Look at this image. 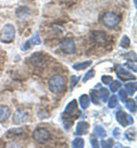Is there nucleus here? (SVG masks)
<instances>
[{"label": "nucleus", "instance_id": "f257e3e1", "mask_svg": "<svg viewBox=\"0 0 137 148\" xmlns=\"http://www.w3.org/2000/svg\"><path fill=\"white\" fill-rule=\"evenodd\" d=\"M48 87H49V90L53 93H56V95L63 93L66 89V80L63 75L56 74L50 77V80L48 82Z\"/></svg>", "mask_w": 137, "mask_h": 148}, {"label": "nucleus", "instance_id": "f03ea898", "mask_svg": "<svg viewBox=\"0 0 137 148\" xmlns=\"http://www.w3.org/2000/svg\"><path fill=\"white\" fill-rule=\"evenodd\" d=\"M15 26L13 24H6L0 32V41L2 43H12L15 40Z\"/></svg>", "mask_w": 137, "mask_h": 148}, {"label": "nucleus", "instance_id": "7ed1b4c3", "mask_svg": "<svg viewBox=\"0 0 137 148\" xmlns=\"http://www.w3.org/2000/svg\"><path fill=\"white\" fill-rule=\"evenodd\" d=\"M102 21H103V24H104L106 27L113 29V27L118 26V24L120 23L121 18H120V16H119L118 14L113 13V12H106V13L103 15Z\"/></svg>", "mask_w": 137, "mask_h": 148}, {"label": "nucleus", "instance_id": "20e7f679", "mask_svg": "<svg viewBox=\"0 0 137 148\" xmlns=\"http://www.w3.org/2000/svg\"><path fill=\"white\" fill-rule=\"evenodd\" d=\"M32 138L38 143V144H45L50 140L52 134L50 132L45 128H37L32 133Z\"/></svg>", "mask_w": 137, "mask_h": 148}, {"label": "nucleus", "instance_id": "39448f33", "mask_svg": "<svg viewBox=\"0 0 137 148\" xmlns=\"http://www.w3.org/2000/svg\"><path fill=\"white\" fill-rule=\"evenodd\" d=\"M59 48L64 53V54H67V55H72L76 53L77 50V47H76V42L73 41V39L71 38H65L61 41L59 43Z\"/></svg>", "mask_w": 137, "mask_h": 148}, {"label": "nucleus", "instance_id": "423d86ee", "mask_svg": "<svg viewBox=\"0 0 137 148\" xmlns=\"http://www.w3.org/2000/svg\"><path fill=\"white\" fill-rule=\"evenodd\" d=\"M116 117H117V121L119 122V124L122 125V127H128V125L134 123L133 117L130 115H128L126 112L121 111V110L116 113Z\"/></svg>", "mask_w": 137, "mask_h": 148}, {"label": "nucleus", "instance_id": "0eeeda50", "mask_svg": "<svg viewBox=\"0 0 137 148\" xmlns=\"http://www.w3.org/2000/svg\"><path fill=\"white\" fill-rule=\"evenodd\" d=\"M116 72H117L118 77L122 81H129V80H136V76L134 74H131L130 72H128L126 69H123V66L121 65H116Z\"/></svg>", "mask_w": 137, "mask_h": 148}, {"label": "nucleus", "instance_id": "6e6552de", "mask_svg": "<svg viewBox=\"0 0 137 148\" xmlns=\"http://www.w3.org/2000/svg\"><path fill=\"white\" fill-rule=\"evenodd\" d=\"M78 113V103H77V100L76 99H73V100H71L67 105H66V107H65V110H64V113H63V117H71V119H73L72 116L73 115H77Z\"/></svg>", "mask_w": 137, "mask_h": 148}, {"label": "nucleus", "instance_id": "1a4fd4ad", "mask_svg": "<svg viewBox=\"0 0 137 148\" xmlns=\"http://www.w3.org/2000/svg\"><path fill=\"white\" fill-rule=\"evenodd\" d=\"M29 119V113L23 110H17L14 113V117H13V123L14 124H22L24 122H26Z\"/></svg>", "mask_w": 137, "mask_h": 148}, {"label": "nucleus", "instance_id": "9d476101", "mask_svg": "<svg viewBox=\"0 0 137 148\" xmlns=\"http://www.w3.org/2000/svg\"><path fill=\"white\" fill-rule=\"evenodd\" d=\"M38 45H41V39H40L39 34L36 33L33 37L30 38L29 40H26V41L23 43V46L21 47V49H22V50H28V49H30L32 46H38Z\"/></svg>", "mask_w": 137, "mask_h": 148}, {"label": "nucleus", "instance_id": "9b49d317", "mask_svg": "<svg viewBox=\"0 0 137 148\" xmlns=\"http://www.w3.org/2000/svg\"><path fill=\"white\" fill-rule=\"evenodd\" d=\"M30 63L36 67H41L45 63V57L41 53H34L30 57Z\"/></svg>", "mask_w": 137, "mask_h": 148}, {"label": "nucleus", "instance_id": "f8f14e48", "mask_svg": "<svg viewBox=\"0 0 137 148\" xmlns=\"http://www.w3.org/2000/svg\"><path fill=\"white\" fill-rule=\"evenodd\" d=\"M92 39L97 45H104V42L106 40V34L103 31H94L92 33Z\"/></svg>", "mask_w": 137, "mask_h": 148}, {"label": "nucleus", "instance_id": "ddd939ff", "mask_svg": "<svg viewBox=\"0 0 137 148\" xmlns=\"http://www.w3.org/2000/svg\"><path fill=\"white\" fill-rule=\"evenodd\" d=\"M15 14H16V16H17L19 18H22V19L28 18V17L31 15V10H30V8L26 7V6H21V7H19V8L16 9Z\"/></svg>", "mask_w": 137, "mask_h": 148}, {"label": "nucleus", "instance_id": "4468645a", "mask_svg": "<svg viewBox=\"0 0 137 148\" xmlns=\"http://www.w3.org/2000/svg\"><path fill=\"white\" fill-rule=\"evenodd\" d=\"M88 130H89V124H88L87 122H83V121L78 122V124H77V127H76V132H77L78 136L86 134V133L88 132Z\"/></svg>", "mask_w": 137, "mask_h": 148}, {"label": "nucleus", "instance_id": "2eb2a0df", "mask_svg": "<svg viewBox=\"0 0 137 148\" xmlns=\"http://www.w3.org/2000/svg\"><path fill=\"white\" fill-rule=\"evenodd\" d=\"M10 116V108L8 106H0V122H6L8 120V117Z\"/></svg>", "mask_w": 137, "mask_h": 148}, {"label": "nucleus", "instance_id": "dca6fc26", "mask_svg": "<svg viewBox=\"0 0 137 148\" xmlns=\"http://www.w3.org/2000/svg\"><path fill=\"white\" fill-rule=\"evenodd\" d=\"M79 104L81 106L82 110H87L89 107V104H90V98L88 95H81L79 97Z\"/></svg>", "mask_w": 137, "mask_h": 148}, {"label": "nucleus", "instance_id": "f3484780", "mask_svg": "<svg viewBox=\"0 0 137 148\" xmlns=\"http://www.w3.org/2000/svg\"><path fill=\"white\" fill-rule=\"evenodd\" d=\"M125 90H126V92L128 93V95H131V96H133L137 90V83L135 81H134V82H128V83H126Z\"/></svg>", "mask_w": 137, "mask_h": 148}, {"label": "nucleus", "instance_id": "a211bd4d", "mask_svg": "<svg viewBox=\"0 0 137 148\" xmlns=\"http://www.w3.org/2000/svg\"><path fill=\"white\" fill-rule=\"evenodd\" d=\"M93 64L92 60H86V62H81V63H77V64H73V69L74 70H78V71H82V70H86L87 67H89L90 65Z\"/></svg>", "mask_w": 137, "mask_h": 148}, {"label": "nucleus", "instance_id": "6ab92c4d", "mask_svg": "<svg viewBox=\"0 0 137 148\" xmlns=\"http://www.w3.org/2000/svg\"><path fill=\"white\" fill-rule=\"evenodd\" d=\"M23 133V129L22 128H14V129H10L7 131L6 136L7 138H13V137H17V136H21Z\"/></svg>", "mask_w": 137, "mask_h": 148}, {"label": "nucleus", "instance_id": "aec40b11", "mask_svg": "<svg viewBox=\"0 0 137 148\" xmlns=\"http://www.w3.org/2000/svg\"><path fill=\"white\" fill-rule=\"evenodd\" d=\"M125 137L129 140V141H133L136 139V129L135 128H130L125 132Z\"/></svg>", "mask_w": 137, "mask_h": 148}, {"label": "nucleus", "instance_id": "412c9836", "mask_svg": "<svg viewBox=\"0 0 137 148\" xmlns=\"http://www.w3.org/2000/svg\"><path fill=\"white\" fill-rule=\"evenodd\" d=\"M94 133H95L96 137H99V138H104V137H106V134H107L105 129H104L103 127H101V125H96V127L94 128Z\"/></svg>", "mask_w": 137, "mask_h": 148}, {"label": "nucleus", "instance_id": "4be33fe9", "mask_svg": "<svg viewBox=\"0 0 137 148\" xmlns=\"http://www.w3.org/2000/svg\"><path fill=\"white\" fill-rule=\"evenodd\" d=\"M125 103H126V108H128L131 113H136V101L134 99H127Z\"/></svg>", "mask_w": 137, "mask_h": 148}, {"label": "nucleus", "instance_id": "5701e85b", "mask_svg": "<svg viewBox=\"0 0 137 148\" xmlns=\"http://www.w3.org/2000/svg\"><path fill=\"white\" fill-rule=\"evenodd\" d=\"M89 98H90V100L93 101V104H95V105H98L99 104V99H101V97H99V92L96 91V90H92L90 91V96H89Z\"/></svg>", "mask_w": 137, "mask_h": 148}, {"label": "nucleus", "instance_id": "b1692460", "mask_svg": "<svg viewBox=\"0 0 137 148\" xmlns=\"http://www.w3.org/2000/svg\"><path fill=\"white\" fill-rule=\"evenodd\" d=\"M99 97H101V99H102L104 103L107 101V99H109V97H110V90L106 89V88H101V89H99Z\"/></svg>", "mask_w": 137, "mask_h": 148}, {"label": "nucleus", "instance_id": "393cba45", "mask_svg": "<svg viewBox=\"0 0 137 148\" xmlns=\"http://www.w3.org/2000/svg\"><path fill=\"white\" fill-rule=\"evenodd\" d=\"M71 146L73 148H82L85 146V140L82 139V138H76L73 141H72V144H71Z\"/></svg>", "mask_w": 137, "mask_h": 148}, {"label": "nucleus", "instance_id": "a878e982", "mask_svg": "<svg viewBox=\"0 0 137 148\" xmlns=\"http://www.w3.org/2000/svg\"><path fill=\"white\" fill-rule=\"evenodd\" d=\"M118 100H119V99H118V97L116 95L109 97V99H107V101H109V108H114V107H117Z\"/></svg>", "mask_w": 137, "mask_h": 148}, {"label": "nucleus", "instance_id": "bb28decb", "mask_svg": "<svg viewBox=\"0 0 137 148\" xmlns=\"http://www.w3.org/2000/svg\"><path fill=\"white\" fill-rule=\"evenodd\" d=\"M120 47L123 48V49H127L130 47V39L127 37V36H123L121 41H120Z\"/></svg>", "mask_w": 137, "mask_h": 148}, {"label": "nucleus", "instance_id": "cd10ccee", "mask_svg": "<svg viewBox=\"0 0 137 148\" xmlns=\"http://www.w3.org/2000/svg\"><path fill=\"white\" fill-rule=\"evenodd\" d=\"M121 87H122V83H121L120 81H117V80H114V81H112V82L110 83V90L113 91V92L118 91Z\"/></svg>", "mask_w": 137, "mask_h": 148}, {"label": "nucleus", "instance_id": "c85d7f7f", "mask_svg": "<svg viewBox=\"0 0 137 148\" xmlns=\"http://www.w3.org/2000/svg\"><path fill=\"white\" fill-rule=\"evenodd\" d=\"M122 57H123L125 59H127V60H130V62H136V58H137L135 51H129V53L122 55Z\"/></svg>", "mask_w": 137, "mask_h": 148}, {"label": "nucleus", "instance_id": "c756f323", "mask_svg": "<svg viewBox=\"0 0 137 148\" xmlns=\"http://www.w3.org/2000/svg\"><path fill=\"white\" fill-rule=\"evenodd\" d=\"M80 80L79 76H76V75H72L70 77V90H73V88L78 84V81Z\"/></svg>", "mask_w": 137, "mask_h": 148}, {"label": "nucleus", "instance_id": "7c9ffc66", "mask_svg": "<svg viewBox=\"0 0 137 148\" xmlns=\"http://www.w3.org/2000/svg\"><path fill=\"white\" fill-rule=\"evenodd\" d=\"M95 76V70H89L88 72H87V74L83 76V79H82V82H87L88 80H90V79H93Z\"/></svg>", "mask_w": 137, "mask_h": 148}, {"label": "nucleus", "instance_id": "2f4dec72", "mask_svg": "<svg viewBox=\"0 0 137 148\" xmlns=\"http://www.w3.org/2000/svg\"><path fill=\"white\" fill-rule=\"evenodd\" d=\"M118 91H119V97H118V98H120V100L126 101V100L128 99V93L126 92V90H123V89L120 88Z\"/></svg>", "mask_w": 137, "mask_h": 148}, {"label": "nucleus", "instance_id": "473e14b6", "mask_svg": "<svg viewBox=\"0 0 137 148\" xmlns=\"http://www.w3.org/2000/svg\"><path fill=\"white\" fill-rule=\"evenodd\" d=\"M113 145H114V144H113V140H112V139H109V140H106V141H105V140H102V141H101V146L103 148L113 147Z\"/></svg>", "mask_w": 137, "mask_h": 148}, {"label": "nucleus", "instance_id": "72a5a7b5", "mask_svg": "<svg viewBox=\"0 0 137 148\" xmlns=\"http://www.w3.org/2000/svg\"><path fill=\"white\" fill-rule=\"evenodd\" d=\"M112 81H113V77L110 76V75H103V76H102V83L105 84V86H106V84H110Z\"/></svg>", "mask_w": 137, "mask_h": 148}, {"label": "nucleus", "instance_id": "f704fd0d", "mask_svg": "<svg viewBox=\"0 0 137 148\" xmlns=\"http://www.w3.org/2000/svg\"><path fill=\"white\" fill-rule=\"evenodd\" d=\"M126 67H128V69L131 70L133 72H136L137 71L136 62H130V60H128V63H126Z\"/></svg>", "mask_w": 137, "mask_h": 148}, {"label": "nucleus", "instance_id": "c9c22d12", "mask_svg": "<svg viewBox=\"0 0 137 148\" xmlns=\"http://www.w3.org/2000/svg\"><path fill=\"white\" fill-rule=\"evenodd\" d=\"M90 144H92V147H94V148L99 147V144H98L96 136H92V137H90Z\"/></svg>", "mask_w": 137, "mask_h": 148}, {"label": "nucleus", "instance_id": "e433bc0d", "mask_svg": "<svg viewBox=\"0 0 137 148\" xmlns=\"http://www.w3.org/2000/svg\"><path fill=\"white\" fill-rule=\"evenodd\" d=\"M113 136H114L116 138H119V137H120V130L119 129L114 130V131H113Z\"/></svg>", "mask_w": 137, "mask_h": 148}]
</instances>
